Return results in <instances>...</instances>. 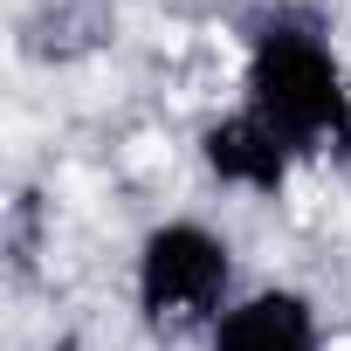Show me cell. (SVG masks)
<instances>
[{
  "label": "cell",
  "mask_w": 351,
  "mask_h": 351,
  "mask_svg": "<svg viewBox=\"0 0 351 351\" xmlns=\"http://www.w3.org/2000/svg\"><path fill=\"white\" fill-rule=\"evenodd\" d=\"M241 104L296 158L351 145V69H344L337 42L317 21H303V14H262L248 28Z\"/></svg>",
  "instance_id": "cell-1"
},
{
  "label": "cell",
  "mask_w": 351,
  "mask_h": 351,
  "mask_svg": "<svg viewBox=\"0 0 351 351\" xmlns=\"http://www.w3.org/2000/svg\"><path fill=\"white\" fill-rule=\"evenodd\" d=\"M131 303L152 337H180L200 324L214 330V317L234 303V241L193 214L152 221L131 248Z\"/></svg>",
  "instance_id": "cell-2"
},
{
  "label": "cell",
  "mask_w": 351,
  "mask_h": 351,
  "mask_svg": "<svg viewBox=\"0 0 351 351\" xmlns=\"http://www.w3.org/2000/svg\"><path fill=\"white\" fill-rule=\"evenodd\" d=\"M200 165H207V180L228 186V193H255V200H276L289 186V172H296V152L248 110L234 104L228 117H214L200 131Z\"/></svg>",
  "instance_id": "cell-3"
},
{
  "label": "cell",
  "mask_w": 351,
  "mask_h": 351,
  "mask_svg": "<svg viewBox=\"0 0 351 351\" xmlns=\"http://www.w3.org/2000/svg\"><path fill=\"white\" fill-rule=\"evenodd\" d=\"M207 351H324V310L289 282H262L214 317Z\"/></svg>",
  "instance_id": "cell-4"
}]
</instances>
